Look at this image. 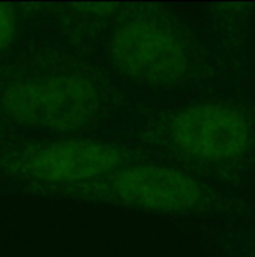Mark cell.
<instances>
[{
	"instance_id": "obj_5",
	"label": "cell",
	"mask_w": 255,
	"mask_h": 257,
	"mask_svg": "<svg viewBox=\"0 0 255 257\" xmlns=\"http://www.w3.org/2000/svg\"><path fill=\"white\" fill-rule=\"evenodd\" d=\"M135 160L138 155L116 136H65L29 148L20 169L41 193L62 199Z\"/></svg>"
},
{
	"instance_id": "obj_1",
	"label": "cell",
	"mask_w": 255,
	"mask_h": 257,
	"mask_svg": "<svg viewBox=\"0 0 255 257\" xmlns=\"http://www.w3.org/2000/svg\"><path fill=\"white\" fill-rule=\"evenodd\" d=\"M69 38L135 101L200 92L255 77L254 17L246 5H74Z\"/></svg>"
},
{
	"instance_id": "obj_4",
	"label": "cell",
	"mask_w": 255,
	"mask_h": 257,
	"mask_svg": "<svg viewBox=\"0 0 255 257\" xmlns=\"http://www.w3.org/2000/svg\"><path fill=\"white\" fill-rule=\"evenodd\" d=\"M62 199L137 212L176 224L236 223L255 217V202L174 166L135 160Z\"/></svg>"
},
{
	"instance_id": "obj_7",
	"label": "cell",
	"mask_w": 255,
	"mask_h": 257,
	"mask_svg": "<svg viewBox=\"0 0 255 257\" xmlns=\"http://www.w3.org/2000/svg\"><path fill=\"white\" fill-rule=\"evenodd\" d=\"M17 18L12 6L0 3V50L8 47L15 36Z\"/></svg>"
},
{
	"instance_id": "obj_2",
	"label": "cell",
	"mask_w": 255,
	"mask_h": 257,
	"mask_svg": "<svg viewBox=\"0 0 255 257\" xmlns=\"http://www.w3.org/2000/svg\"><path fill=\"white\" fill-rule=\"evenodd\" d=\"M113 136L140 160L174 166L255 202V77L135 99Z\"/></svg>"
},
{
	"instance_id": "obj_6",
	"label": "cell",
	"mask_w": 255,
	"mask_h": 257,
	"mask_svg": "<svg viewBox=\"0 0 255 257\" xmlns=\"http://www.w3.org/2000/svg\"><path fill=\"white\" fill-rule=\"evenodd\" d=\"M210 257H255V217L236 223L176 224Z\"/></svg>"
},
{
	"instance_id": "obj_3",
	"label": "cell",
	"mask_w": 255,
	"mask_h": 257,
	"mask_svg": "<svg viewBox=\"0 0 255 257\" xmlns=\"http://www.w3.org/2000/svg\"><path fill=\"white\" fill-rule=\"evenodd\" d=\"M2 102L14 119L50 137H65L113 136L134 99L89 51L69 39L54 66L12 84Z\"/></svg>"
}]
</instances>
